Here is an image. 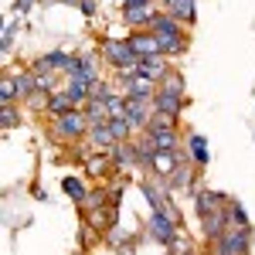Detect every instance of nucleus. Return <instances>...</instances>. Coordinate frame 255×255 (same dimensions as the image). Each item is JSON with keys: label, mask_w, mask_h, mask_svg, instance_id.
<instances>
[{"label": "nucleus", "mask_w": 255, "mask_h": 255, "mask_svg": "<svg viewBox=\"0 0 255 255\" xmlns=\"http://www.w3.org/2000/svg\"><path fill=\"white\" fill-rule=\"evenodd\" d=\"M249 249H252V232L238 225H228V232L215 242V255H249Z\"/></svg>", "instance_id": "1"}, {"label": "nucleus", "mask_w": 255, "mask_h": 255, "mask_svg": "<svg viewBox=\"0 0 255 255\" xmlns=\"http://www.w3.org/2000/svg\"><path fill=\"white\" fill-rule=\"evenodd\" d=\"M55 133L65 139H75L82 133H89V116H85V109H72V113H65V116L55 119Z\"/></svg>", "instance_id": "2"}, {"label": "nucleus", "mask_w": 255, "mask_h": 255, "mask_svg": "<svg viewBox=\"0 0 255 255\" xmlns=\"http://www.w3.org/2000/svg\"><path fill=\"white\" fill-rule=\"evenodd\" d=\"M150 235L157 238V242H163V245H170L177 238V221L167 211H153V218H150Z\"/></svg>", "instance_id": "3"}, {"label": "nucleus", "mask_w": 255, "mask_h": 255, "mask_svg": "<svg viewBox=\"0 0 255 255\" xmlns=\"http://www.w3.org/2000/svg\"><path fill=\"white\" fill-rule=\"evenodd\" d=\"M228 225H232V215H228V208H221L211 218H204V235L211 238V242H218V238L228 232Z\"/></svg>", "instance_id": "4"}, {"label": "nucleus", "mask_w": 255, "mask_h": 255, "mask_svg": "<svg viewBox=\"0 0 255 255\" xmlns=\"http://www.w3.org/2000/svg\"><path fill=\"white\" fill-rule=\"evenodd\" d=\"M153 106H157V113H163V116H180V106H184V96H174V92H163V89H157V96H153Z\"/></svg>", "instance_id": "5"}, {"label": "nucleus", "mask_w": 255, "mask_h": 255, "mask_svg": "<svg viewBox=\"0 0 255 255\" xmlns=\"http://www.w3.org/2000/svg\"><path fill=\"white\" fill-rule=\"evenodd\" d=\"M126 41H129V48L136 51L139 58H146V55H163L157 34H133V38H126Z\"/></svg>", "instance_id": "6"}, {"label": "nucleus", "mask_w": 255, "mask_h": 255, "mask_svg": "<svg viewBox=\"0 0 255 255\" xmlns=\"http://www.w3.org/2000/svg\"><path fill=\"white\" fill-rule=\"evenodd\" d=\"M170 68H167V55H146V58H139V75H146V79H163Z\"/></svg>", "instance_id": "7"}, {"label": "nucleus", "mask_w": 255, "mask_h": 255, "mask_svg": "<svg viewBox=\"0 0 255 255\" xmlns=\"http://www.w3.org/2000/svg\"><path fill=\"white\" fill-rule=\"evenodd\" d=\"M85 116H89V126H109V123H113L106 99H89V102H85Z\"/></svg>", "instance_id": "8"}, {"label": "nucleus", "mask_w": 255, "mask_h": 255, "mask_svg": "<svg viewBox=\"0 0 255 255\" xmlns=\"http://www.w3.org/2000/svg\"><path fill=\"white\" fill-rule=\"evenodd\" d=\"M89 139H92V146L102 150V153H113V150H116V143H119V139L113 136V129H109V126H89Z\"/></svg>", "instance_id": "9"}, {"label": "nucleus", "mask_w": 255, "mask_h": 255, "mask_svg": "<svg viewBox=\"0 0 255 255\" xmlns=\"http://www.w3.org/2000/svg\"><path fill=\"white\" fill-rule=\"evenodd\" d=\"M150 96H153V79L133 75V79L126 82V99H143V102H150Z\"/></svg>", "instance_id": "10"}, {"label": "nucleus", "mask_w": 255, "mask_h": 255, "mask_svg": "<svg viewBox=\"0 0 255 255\" xmlns=\"http://www.w3.org/2000/svg\"><path fill=\"white\" fill-rule=\"evenodd\" d=\"M221 208H225V197L221 194H215V191H201L197 194V215H201V221L211 218L215 211H221Z\"/></svg>", "instance_id": "11"}, {"label": "nucleus", "mask_w": 255, "mask_h": 255, "mask_svg": "<svg viewBox=\"0 0 255 255\" xmlns=\"http://www.w3.org/2000/svg\"><path fill=\"white\" fill-rule=\"evenodd\" d=\"M126 119L133 126H146L150 123V106L143 99H126Z\"/></svg>", "instance_id": "12"}, {"label": "nucleus", "mask_w": 255, "mask_h": 255, "mask_svg": "<svg viewBox=\"0 0 255 255\" xmlns=\"http://www.w3.org/2000/svg\"><path fill=\"white\" fill-rule=\"evenodd\" d=\"M72 109H79V106H75V99L68 96V92L48 96V113H51V116H65V113H72Z\"/></svg>", "instance_id": "13"}, {"label": "nucleus", "mask_w": 255, "mask_h": 255, "mask_svg": "<svg viewBox=\"0 0 255 255\" xmlns=\"http://www.w3.org/2000/svg\"><path fill=\"white\" fill-rule=\"evenodd\" d=\"M123 20L133 24V27H139V24H153V20H157V10H153V7H126Z\"/></svg>", "instance_id": "14"}, {"label": "nucleus", "mask_w": 255, "mask_h": 255, "mask_svg": "<svg viewBox=\"0 0 255 255\" xmlns=\"http://www.w3.org/2000/svg\"><path fill=\"white\" fill-rule=\"evenodd\" d=\"M150 167L157 170V177L170 180V174L177 170V157H174V153H163V150H157V157H153V163H150Z\"/></svg>", "instance_id": "15"}, {"label": "nucleus", "mask_w": 255, "mask_h": 255, "mask_svg": "<svg viewBox=\"0 0 255 255\" xmlns=\"http://www.w3.org/2000/svg\"><path fill=\"white\" fill-rule=\"evenodd\" d=\"M150 27H153V34H157V38H167V34H180V20H177V17H157L153 24H150Z\"/></svg>", "instance_id": "16"}, {"label": "nucleus", "mask_w": 255, "mask_h": 255, "mask_svg": "<svg viewBox=\"0 0 255 255\" xmlns=\"http://www.w3.org/2000/svg\"><path fill=\"white\" fill-rule=\"evenodd\" d=\"M163 129H174V116H163V113H153L150 123H146V136H157Z\"/></svg>", "instance_id": "17"}, {"label": "nucleus", "mask_w": 255, "mask_h": 255, "mask_svg": "<svg viewBox=\"0 0 255 255\" xmlns=\"http://www.w3.org/2000/svg\"><path fill=\"white\" fill-rule=\"evenodd\" d=\"M184 48H187L184 34H167V38H160V51H163V55H180Z\"/></svg>", "instance_id": "18"}, {"label": "nucleus", "mask_w": 255, "mask_h": 255, "mask_svg": "<svg viewBox=\"0 0 255 255\" xmlns=\"http://www.w3.org/2000/svg\"><path fill=\"white\" fill-rule=\"evenodd\" d=\"M113 160H116L119 167H129V163H136V146H129V143H116V150H113Z\"/></svg>", "instance_id": "19"}, {"label": "nucleus", "mask_w": 255, "mask_h": 255, "mask_svg": "<svg viewBox=\"0 0 255 255\" xmlns=\"http://www.w3.org/2000/svg\"><path fill=\"white\" fill-rule=\"evenodd\" d=\"M170 17L191 20L194 17V0H170Z\"/></svg>", "instance_id": "20"}, {"label": "nucleus", "mask_w": 255, "mask_h": 255, "mask_svg": "<svg viewBox=\"0 0 255 255\" xmlns=\"http://www.w3.org/2000/svg\"><path fill=\"white\" fill-rule=\"evenodd\" d=\"M150 139H153V146L163 150V153H174L177 150V133L174 129H163V133H157V136H150Z\"/></svg>", "instance_id": "21"}, {"label": "nucleus", "mask_w": 255, "mask_h": 255, "mask_svg": "<svg viewBox=\"0 0 255 255\" xmlns=\"http://www.w3.org/2000/svg\"><path fill=\"white\" fill-rule=\"evenodd\" d=\"M17 96H20V92H17V79L3 75V82H0V99H3V106H10Z\"/></svg>", "instance_id": "22"}, {"label": "nucleus", "mask_w": 255, "mask_h": 255, "mask_svg": "<svg viewBox=\"0 0 255 255\" xmlns=\"http://www.w3.org/2000/svg\"><path fill=\"white\" fill-rule=\"evenodd\" d=\"M160 89H163V92H174V96H184V79H180L177 72H167Z\"/></svg>", "instance_id": "23"}, {"label": "nucleus", "mask_w": 255, "mask_h": 255, "mask_svg": "<svg viewBox=\"0 0 255 255\" xmlns=\"http://www.w3.org/2000/svg\"><path fill=\"white\" fill-rule=\"evenodd\" d=\"M61 187H65V194L75 197V201H85V197H89V194H85V187H82L75 177H65V180H61Z\"/></svg>", "instance_id": "24"}, {"label": "nucleus", "mask_w": 255, "mask_h": 255, "mask_svg": "<svg viewBox=\"0 0 255 255\" xmlns=\"http://www.w3.org/2000/svg\"><path fill=\"white\" fill-rule=\"evenodd\" d=\"M191 177H194V174H191V170H187V163H184V167H177L174 174H170V180H167V184L177 191V187H187V184H191Z\"/></svg>", "instance_id": "25"}, {"label": "nucleus", "mask_w": 255, "mask_h": 255, "mask_svg": "<svg viewBox=\"0 0 255 255\" xmlns=\"http://www.w3.org/2000/svg\"><path fill=\"white\" fill-rule=\"evenodd\" d=\"M191 153H194V160L204 167L208 163V146H204V136H191Z\"/></svg>", "instance_id": "26"}, {"label": "nucleus", "mask_w": 255, "mask_h": 255, "mask_svg": "<svg viewBox=\"0 0 255 255\" xmlns=\"http://www.w3.org/2000/svg\"><path fill=\"white\" fill-rule=\"evenodd\" d=\"M129 126H133V123H129L126 116H123V119H113V123H109V129H113V136H116L119 143H123V139L129 136Z\"/></svg>", "instance_id": "27"}, {"label": "nucleus", "mask_w": 255, "mask_h": 255, "mask_svg": "<svg viewBox=\"0 0 255 255\" xmlns=\"http://www.w3.org/2000/svg\"><path fill=\"white\" fill-rule=\"evenodd\" d=\"M17 92L20 96H34V92H38V85H34V75H17Z\"/></svg>", "instance_id": "28"}, {"label": "nucleus", "mask_w": 255, "mask_h": 255, "mask_svg": "<svg viewBox=\"0 0 255 255\" xmlns=\"http://www.w3.org/2000/svg\"><path fill=\"white\" fill-rule=\"evenodd\" d=\"M106 170H109V160L106 157H89V174L92 177H106Z\"/></svg>", "instance_id": "29"}, {"label": "nucleus", "mask_w": 255, "mask_h": 255, "mask_svg": "<svg viewBox=\"0 0 255 255\" xmlns=\"http://www.w3.org/2000/svg\"><path fill=\"white\" fill-rule=\"evenodd\" d=\"M228 215H232V221H235L238 228H249V221H245V211H242V204H235V201H232V204H228Z\"/></svg>", "instance_id": "30"}, {"label": "nucleus", "mask_w": 255, "mask_h": 255, "mask_svg": "<svg viewBox=\"0 0 255 255\" xmlns=\"http://www.w3.org/2000/svg\"><path fill=\"white\" fill-rule=\"evenodd\" d=\"M10 126H17V113H14V106H3V129H10Z\"/></svg>", "instance_id": "31"}, {"label": "nucleus", "mask_w": 255, "mask_h": 255, "mask_svg": "<svg viewBox=\"0 0 255 255\" xmlns=\"http://www.w3.org/2000/svg\"><path fill=\"white\" fill-rule=\"evenodd\" d=\"M82 10L92 17V14H96V0H82Z\"/></svg>", "instance_id": "32"}, {"label": "nucleus", "mask_w": 255, "mask_h": 255, "mask_svg": "<svg viewBox=\"0 0 255 255\" xmlns=\"http://www.w3.org/2000/svg\"><path fill=\"white\" fill-rule=\"evenodd\" d=\"M153 0H126V7H150Z\"/></svg>", "instance_id": "33"}, {"label": "nucleus", "mask_w": 255, "mask_h": 255, "mask_svg": "<svg viewBox=\"0 0 255 255\" xmlns=\"http://www.w3.org/2000/svg\"><path fill=\"white\" fill-rule=\"evenodd\" d=\"M31 3H34V0H17V3H14V7H17V10H27V7H31Z\"/></svg>", "instance_id": "34"}]
</instances>
